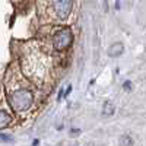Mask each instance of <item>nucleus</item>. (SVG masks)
I'll return each mask as SVG.
<instances>
[{
    "label": "nucleus",
    "mask_w": 146,
    "mask_h": 146,
    "mask_svg": "<svg viewBox=\"0 0 146 146\" xmlns=\"http://www.w3.org/2000/svg\"><path fill=\"white\" fill-rule=\"evenodd\" d=\"M10 107L18 113L28 111L34 104V94L29 89H18L9 95Z\"/></svg>",
    "instance_id": "1"
},
{
    "label": "nucleus",
    "mask_w": 146,
    "mask_h": 146,
    "mask_svg": "<svg viewBox=\"0 0 146 146\" xmlns=\"http://www.w3.org/2000/svg\"><path fill=\"white\" fill-rule=\"evenodd\" d=\"M73 42V34L70 28H60L53 34V47L58 51H64Z\"/></svg>",
    "instance_id": "2"
},
{
    "label": "nucleus",
    "mask_w": 146,
    "mask_h": 146,
    "mask_svg": "<svg viewBox=\"0 0 146 146\" xmlns=\"http://www.w3.org/2000/svg\"><path fill=\"white\" fill-rule=\"evenodd\" d=\"M73 9V0H51V10L57 21H66Z\"/></svg>",
    "instance_id": "3"
},
{
    "label": "nucleus",
    "mask_w": 146,
    "mask_h": 146,
    "mask_svg": "<svg viewBox=\"0 0 146 146\" xmlns=\"http://www.w3.org/2000/svg\"><path fill=\"white\" fill-rule=\"evenodd\" d=\"M107 53H108L110 57H120L121 54L124 53V45L121 42H114V44H111L108 47Z\"/></svg>",
    "instance_id": "4"
},
{
    "label": "nucleus",
    "mask_w": 146,
    "mask_h": 146,
    "mask_svg": "<svg viewBox=\"0 0 146 146\" xmlns=\"http://www.w3.org/2000/svg\"><path fill=\"white\" fill-rule=\"evenodd\" d=\"M115 113V107L111 101H105L102 105V115H113Z\"/></svg>",
    "instance_id": "5"
},
{
    "label": "nucleus",
    "mask_w": 146,
    "mask_h": 146,
    "mask_svg": "<svg viewBox=\"0 0 146 146\" xmlns=\"http://www.w3.org/2000/svg\"><path fill=\"white\" fill-rule=\"evenodd\" d=\"M10 121H12V117H10L6 111H2V110H0V129L9 126Z\"/></svg>",
    "instance_id": "6"
},
{
    "label": "nucleus",
    "mask_w": 146,
    "mask_h": 146,
    "mask_svg": "<svg viewBox=\"0 0 146 146\" xmlns=\"http://www.w3.org/2000/svg\"><path fill=\"white\" fill-rule=\"evenodd\" d=\"M120 145H133V139L130 136H121L120 137Z\"/></svg>",
    "instance_id": "7"
},
{
    "label": "nucleus",
    "mask_w": 146,
    "mask_h": 146,
    "mask_svg": "<svg viewBox=\"0 0 146 146\" xmlns=\"http://www.w3.org/2000/svg\"><path fill=\"white\" fill-rule=\"evenodd\" d=\"M0 140H2V142H12L13 139H12L9 135H5V133H0Z\"/></svg>",
    "instance_id": "8"
},
{
    "label": "nucleus",
    "mask_w": 146,
    "mask_h": 146,
    "mask_svg": "<svg viewBox=\"0 0 146 146\" xmlns=\"http://www.w3.org/2000/svg\"><path fill=\"white\" fill-rule=\"evenodd\" d=\"M123 88H124L126 91H131V82H129V80L124 82V83H123Z\"/></svg>",
    "instance_id": "9"
}]
</instances>
